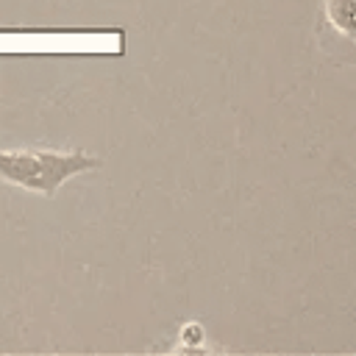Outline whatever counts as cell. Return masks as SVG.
<instances>
[{
  "label": "cell",
  "mask_w": 356,
  "mask_h": 356,
  "mask_svg": "<svg viewBox=\"0 0 356 356\" xmlns=\"http://www.w3.org/2000/svg\"><path fill=\"white\" fill-rule=\"evenodd\" d=\"M100 167V159L86 150H53V147H0V181L36 192L56 195L61 184L81 172Z\"/></svg>",
  "instance_id": "cell-1"
},
{
  "label": "cell",
  "mask_w": 356,
  "mask_h": 356,
  "mask_svg": "<svg viewBox=\"0 0 356 356\" xmlns=\"http://www.w3.org/2000/svg\"><path fill=\"white\" fill-rule=\"evenodd\" d=\"M323 17L345 44L353 42V0H323Z\"/></svg>",
  "instance_id": "cell-2"
},
{
  "label": "cell",
  "mask_w": 356,
  "mask_h": 356,
  "mask_svg": "<svg viewBox=\"0 0 356 356\" xmlns=\"http://www.w3.org/2000/svg\"><path fill=\"white\" fill-rule=\"evenodd\" d=\"M203 339H206V331L200 323H184L178 350H203Z\"/></svg>",
  "instance_id": "cell-3"
}]
</instances>
